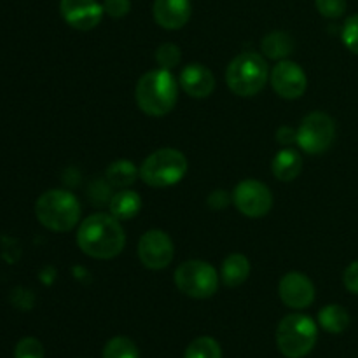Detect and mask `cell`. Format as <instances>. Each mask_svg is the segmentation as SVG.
<instances>
[{
    "instance_id": "cell-1",
    "label": "cell",
    "mask_w": 358,
    "mask_h": 358,
    "mask_svg": "<svg viewBox=\"0 0 358 358\" xmlns=\"http://www.w3.org/2000/svg\"><path fill=\"white\" fill-rule=\"evenodd\" d=\"M77 245L86 255L100 261L117 257L126 245L121 220L112 213H93L80 222Z\"/></svg>"
},
{
    "instance_id": "cell-2",
    "label": "cell",
    "mask_w": 358,
    "mask_h": 358,
    "mask_svg": "<svg viewBox=\"0 0 358 358\" xmlns=\"http://www.w3.org/2000/svg\"><path fill=\"white\" fill-rule=\"evenodd\" d=\"M135 100L140 110L152 117L170 114L178 100V80L170 70L156 69L143 73L135 87Z\"/></svg>"
},
{
    "instance_id": "cell-3",
    "label": "cell",
    "mask_w": 358,
    "mask_h": 358,
    "mask_svg": "<svg viewBox=\"0 0 358 358\" xmlns=\"http://www.w3.org/2000/svg\"><path fill=\"white\" fill-rule=\"evenodd\" d=\"M37 220L49 231L66 233L80 220V203L65 189H49L35 203Z\"/></svg>"
},
{
    "instance_id": "cell-4",
    "label": "cell",
    "mask_w": 358,
    "mask_h": 358,
    "mask_svg": "<svg viewBox=\"0 0 358 358\" xmlns=\"http://www.w3.org/2000/svg\"><path fill=\"white\" fill-rule=\"evenodd\" d=\"M318 339V327L308 315L294 313L282 318L276 329V346L287 358L310 355Z\"/></svg>"
},
{
    "instance_id": "cell-5",
    "label": "cell",
    "mask_w": 358,
    "mask_h": 358,
    "mask_svg": "<svg viewBox=\"0 0 358 358\" xmlns=\"http://www.w3.org/2000/svg\"><path fill=\"white\" fill-rule=\"evenodd\" d=\"M226 83L238 96H255L268 83V63L257 52H241L227 65Z\"/></svg>"
},
{
    "instance_id": "cell-6",
    "label": "cell",
    "mask_w": 358,
    "mask_h": 358,
    "mask_svg": "<svg viewBox=\"0 0 358 358\" xmlns=\"http://www.w3.org/2000/svg\"><path fill=\"white\" fill-rule=\"evenodd\" d=\"M187 173V157L173 147L154 150L140 164V178L149 187H171Z\"/></svg>"
},
{
    "instance_id": "cell-7",
    "label": "cell",
    "mask_w": 358,
    "mask_h": 358,
    "mask_svg": "<svg viewBox=\"0 0 358 358\" xmlns=\"http://www.w3.org/2000/svg\"><path fill=\"white\" fill-rule=\"evenodd\" d=\"M175 285L185 296L192 299H208L217 292L220 275L212 264L199 259L185 261L175 269Z\"/></svg>"
},
{
    "instance_id": "cell-8",
    "label": "cell",
    "mask_w": 358,
    "mask_h": 358,
    "mask_svg": "<svg viewBox=\"0 0 358 358\" xmlns=\"http://www.w3.org/2000/svg\"><path fill=\"white\" fill-rule=\"evenodd\" d=\"M336 138V122L325 112H311L301 122L296 142L306 154L317 156L331 149Z\"/></svg>"
},
{
    "instance_id": "cell-9",
    "label": "cell",
    "mask_w": 358,
    "mask_h": 358,
    "mask_svg": "<svg viewBox=\"0 0 358 358\" xmlns=\"http://www.w3.org/2000/svg\"><path fill=\"white\" fill-rule=\"evenodd\" d=\"M233 203L245 217L261 219L271 210L273 194L266 184L254 178H247L234 187Z\"/></svg>"
},
{
    "instance_id": "cell-10",
    "label": "cell",
    "mask_w": 358,
    "mask_h": 358,
    "mask_svg": "<svg viewBox=\"0 0 358 358\" xmlns=\"http://www.w3.org/2000/svg\"><path fill=\"white\" fill-rule=\"evenodd\" d=\"M138 259L145 268L159 271L170 266L173 261V241L164 231L150 229L142 234L138 241Z\"/></svg>"
},
{
    "instance_id": "cell-11",
    "label": "cell",
    "mask_w": 358,
    "mask_h": 358,
    "mask_svg": "<svg viewBox=\"0 0 358 358\" xmlns=\"http://www.w3.org/2000/svg\"><path fill=\"white\" fill-rule=\"evenodd\" d=\"M271 86L278 96L285 100H297L306 93L308 77L296 62L282 59L271 72Z\"/></svg>"
},
{
    "instance_id": "cell-12",
    "label": "cell",
    "mask_w": 358,
    "mask_h": 358,
    "mask_svg": "<svg viewBox=\"0 0 358 358\" xmlns=\"http://www.w3.org/2000/svg\"><path fill=\"white\" fill-rule=\"evenodd\" d=\"M59 14L69 27L87 31L100 24L103 17V6L96 0H62Z\"/></svg>"
},
{
    "instance_id": "cell-13",
    "label": "cell",
    "mask_w": 358,
    "mask_h": 358,
    "mask_svg": "<svg viewBox=\"0 0 358 358\" xmlns=\"http://www.w3.org/2000/svg\"><path fill=\"white\" fill-rule=\"evenodd\" d=\"M280 299L292 310H304L315 301V285L306 275L299 271H290L278 283Z\"/></svg>"
},
{
    "instance_id": "cell-14",
    "label": "cell",
    "mask_w": 358,
    "mask_h": 358,
    "mask_svg": "<svg viewBox=\"0 0 358 358\" xmlns=\"http://www.w3.org/2000/svg\"><path fill=\"white\" fill-rule=\"evenodd\" d=\"M152 14L164 30H180L191 20V0H154Z\"/></svg>"
},
{
    "instance_id": "cell-15",
    "label": "cell",
    "mask_w": 358,
    "mask_h": 358,
    "mask_svg": "<svg viewBox=\"0 0 358 358\" xmlns=\"http://www.w3.org/2000/svg\"><path fill=\"white\" fill-rule=\"evenodd\" d=\"M182 90L192 98H208L215 90V76L201 63H189L178 77Z\"/></svg>"
},
{
    "instance_id": "cell-16",
    "label": "cell",
    "mask_w": 358,
    "mask_h": 358,
    "mask_svg": "<svg viewBox=\"0 0 358 358\" xmlns=\"http://www.w3.org/2000/svg\"><path fill=\"white\" fill-rule=\"evenodd\" d=\"M273 175H275L278 180L282 182H292L296 180L297 177L303 171V157L297 150L285 149L280 150L275 157H273V164H271Z\"/></svg>"
},
{
    "instance_id": "cell-17",
    "label": "cell",
    "mask_w": 358,
    "mask_h": 358,
    "mask_svg": "<svg viewBox=\"0 0 358 358\" xmlns=\"http://www.w3.org/2000/svg\"><path fill=\"white\" fill-rule=\"evenodd\" d=\"M110 213L119 220H131L142 210V198L136 191L131 189H121L115 192L108 201Z\"/></svg>"
},
{
    "instance_id": "cell-18",
    "label": "cell",
    "mask_w": 358,
    "mask_h": 358,
    "mask_svg": "<svg viewBox=\"0 0 358 358\" xmlns=\"http://www.w3.org/2000/svg\"><path fill=\"white\" fill-rule=\"evenodd\" d=\"M250 276V261L243 254H231L224 259L220 268V280L226 287H240Z\"/></svg>"
},
{
    "instance_id": "cell-19",
    "label": "cell",
    "mask_w": 358,
    "mask_h": 358,
    "mask_svg": "<svg viewBox=\"0 0 358 358\" xmlns=\"http://www.w3.org/2000/svg\"><path fill=\"white\" fill-rule=\"evenodd\" d=\"M140 177V170L135 163L129 159H117L107 168L105 171V180L108 185L117 189H128Z\"/></svg>"
},
{
    "instance_id": "cell-20",
    "label": "cell",
    "mask_w": 358,
    "mask_h": 358,
    "mask_svg": "<svg viewBox=\"0 0 358 358\" xmlns=\"http://www.w3.org/2000/svg\"><path fill=\"white\" fill-rule=\"evenodd\" d=\"M318 322L324 331L331 334H341L350 325V313L339 304H327L318 313Z\"/></svg>"
},
{
    "instance_id": "cell-21",
    "label": "cell",
    "mask_w": 358,
    "mask_h": 358,
    "mask_svg": "<svg viewBox=\"0 0 358 358\" xmlns=\"http://www.w3.org/2000/svg\"><path fill=\"white\" fill-rule=\"evenodd\" d=\"M294 38L287 31H271L262 38V52L271 59H285L292 55Z\"/></svg>"
},
{
    "instance_id": "cell-22",
    "label": "cell",
    "mask_w": 358,
    "mask_h": 358,
    "mask_svg": "<svg viewBox=\"0 0 358 358\" xmlns=\"http://www.w3.org/2000/svg\"><path fill=\"white\" fill-rule=\"evenodd\" d=\"M184 358H222V348L213 338L203 336L187 346Z\"/></svg>"
},
{
    "instance_id": "cell-23",
    "label": "cell",
    "mask_w": 358,
    "mask_h": 358,
    "mask_svg": "<svg viewBox=\"0 0 358 358\" xmlns=\"http://www.w3.org/2000/svg\"><path fill=\"white\" fill-rule=\"evenodd\" d=\"M103 358H140V355L131 339L117 336L105 345Z\"/></svg>"
},
{
    "instance_id": "cell-24",
    "label": "cell",
    "mask_w": 358,
    "mask_h": 358,
    "mask_svg": "<svg viewBox=\"0 0 358 358\" xmlns=\"http://www.w3.org/2000/svg\"><path fill=\"white\" fill-rule=\"evenodd\" d=\"M182 59V51L177 44H171V42H166V44H161L159 48L156 49V63L159 65V69L164 70H173L175 66H178Z\"/></svg>"
},
{
    "instance_id": "cell-25",
    "label": "cell",
    "mask_w": 358,
    "mask_h": 358,
    "mask_svg": "<svg viewBox=\"0 0 358 358\" xmlns=\"http://www.w3.org/2000/svg\"><path fill=\"white\" fill-rule=\"evenodd\" d=\"M14 358H44V346L35 338H23L16 345Z\"/></svg>"
},
{
    "instance_id": "cell-26",
    "label": "cell",
    "mask_w": 358,
    "mask_h": 358,
    "mask_svg": "<svg viewBox=\"0 0 358 358\" xmlns=\"http://www.w3.org/2000/svg\"><path fill=\"white\" fill-rule=\"evenodd\" d=\"M341 38L343 44L348 48V51H352L353 55H358V14H353V16H350L345 21Z\"/></svg>"
},
{
    "instance_id": "cell-27",
    "label": "cell",
    "mask_w": 358,
    "mask_h": 358,
    "mask_svg": "<svg viewBox=\"0 0 358 358\" xmlns=\"http://www.w3.org/2000/svg\"><path fill=\"white\" fill-rule=\"evenodd\" d=\"M317 10L324 17L338 20L346 13V0H315Z\"/></svg>"
},
{
    "instance_id": "cell-28",
    "label": "cell",
    "mask_w": 358,
    "mask_h": 358,
    "mask_svg": "<svg viewBox=\"0 0 358 358\" xmlns=\"http://www.w3.org/2000/svg\"><path fill=\"white\" fill-rule=\"evenodd\" d=\"M103 13L107 16L114 17V20H121V17L128 16L131 10V0H103Z\"/></svg>"
},
{
    "instance_id": "cell-29",
    "label": "cell",
    "mask_w": 358,
    "mask_h": 358,
    "mask_svg": "<svg viewBox=\"0 0 358 358\" xmlns=\"http://www.w3.org/2000/svg\"><path fill=\"white\" fill-rule=\"evenodd\" d=\"M233 203V194L229 196V192L224 191V189H217L212 194L208 196V205L213 210H224Z\"/></svg>"
},
{
    "instance_id": "cell-30",
    "label": "cell",
    "mask_w": 358,
    "mask_h": 358,
    "mask_svg": "<svg viewBox=\"0 0 358 358\" xmlns=\"http://www.w3.org/2000/svg\"><path fill=\"white\" fill-rule=\"evenodd\" d=\"M343 283H345V287L348 292L358 296V261L352 262V264L345 269V275H343Z\"/></svg>"
},
{
    "instance_id": "cell-31",
    "label": "cell",
    "mask_w": 358,
    "mask_h": 358,
    "mask_svg": "<svg viewBox=\"0 0 358 358\" xmlns=\"http://www.w3.org/2000/svg\"><path fill=\"white\" fill-rule=\"evenodd\" d=\"M296 136L297 131H294L289 126H282V128L276 131V140H278L280 143H283V145H289V143L296 142Z\"/></svg>"
}]
</instances>
